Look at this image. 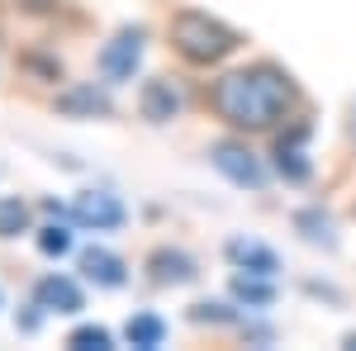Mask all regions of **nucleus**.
Here are the masks:
<instances>
[{"mask_svg":"<svg viewBox=\"0 0 356 351\" xmlns=\"http://www.w3.org/2000/svg\"><path fill=\"white\" fill-rule=\"evenodd\" d=\"M81 270H86V280H95V285H105V290H119V285H124V261H119L114 252H105V247H86Z\"/></svg>","mask_w":356,"mask_h":351,"instance_id":"obj_10","label":"nucleus"},{"mask_svg":"<svg viewBox=\"0 0 356 351\" xmlns=\"http://www.w3.org/2000/svg\"><path fill=\"white\" fill-rule=\"evenodd\" d=\"M228 256L238 261L243 270H252V275H275L280 270V261H275V252L271 247H261V243H228Z\"/></svg>","mask_w":356,"mask_h":351,"instance_id":"obj_11","label":"nucleus"},{"mask_svg":"<svg viewBox=\"0 0 356 351\" xmlns=\"http://www.w3.org/2000/svg\"><path fill=\"white\" fill-rule=\"evenodd\" d=\"M138 109H143V119L166 124V119H176V114L186 109V90H181V85H171L166 76H157V81L143 85V100H138Z\"/></svg>","mask_w":356,"mask_h":351,"instance_id":"obj_7","label":"nucleus"},{"mask_svg":"<svg viewBox=\"0 0 356 351\" xmlns=\"http://www.w3.org/2000/svg\"><path fill=\"white\" fill-rule=\"evenodd\" d=\"M72 218L86 223V228H95V233H110L129 214H124V204L114 199L110 190H86V195H76V204H72Z\"/></svg>","mask_w":356,"mask_h":351,"instance_id":"obj_3","label":"nucleus"},{"mask_svg":"<svg viewBox=\"0 0 356 351\" xmlns=\"http://www.w3.org/2000/svg\"><path fill=\"white\" fill-rule=\"evenodd\" d=\"M195 323H228L233 313L223 309V304H195V313H191Z\"/></svg>","mask_w":356,"mask_h":351,"instance_id":"obj_19","label":"nucleus"},{"mask_svg":"<svg viewBox=\"0 0 356 351\" xmlns=\"http://www.w3.org/2000/svg\"><path fill=\"white\" fill-rule=\"evenodd\" d=\"M233 295L247 299V304H271L275 290H271V275H252V270H243V275H233Z\"/></svg>","mask_w":356,"mask_h":351,"instance_id":"obj_14","label":"nucleus"},{"mask_svg":"<svg viewBox=\"0 0 356 351\" xmlns=\"http://www.w3.org/2000/svg\"><path fill=\"white\" fill-rule=\"evenodd\" d=\"M67 347H76V351H105L110 347V332H105V327H76V332H72V337H67Z\"/></svg>","mask_w":356,"mask_h":351,"instance_id":"obj_17","label":"nucleus"},{"mask_svg":"<svg viewBox=\"0 0 356 351\" xmlns=\"http://www.w3.org/2000/svg\"><path fill=\"white\" fill-rule=\"evenodd\" d=\"M214 109L219 119H228L233 129H247V133H261L271 129L275 119H285V109L295 105V85L285 81V72L275 67H247V72H228L219 85H214Z\"/></svg>","mask_w":356,"mask_h":351,"instance_id":"obj_1","label":"nucleus"},{"mask_svg":"<svg viewBox=\"0 0 356 351\" xmlns=\"http://www.w3.org/2000/svg\"><path fill=\"white\" fill-rule=\"evenodd\" d=\"M214 166H219L233 186H247V190H261V186H266V171H261V162L247 152L243 142H214Z\"/></svg>","mask_w":356,"mask_h":351,"instance_id":"obj_4","label":"nucleus"},{"mask_svg":"<svg viewBox=\"0 0 356 351\" xmlns=\"http://www.w3.org/2000/svg\"><path fill=\"white\" fill-rule=\"evenodd\" d=\"M171 43H176V53L191 57V62H219V57H228L243 38L228 24L209 19L204 10H181V15L171 19Z\"/></svg>","mask_w":356,"mask_h":351,"instance_id":"obj_2","label":"nucleus"},{"mask_svg":"<svg viewBox=\"0 0 356 351\" xmlns=\"http://www.w3.org/2000/svg\"><path fill=\"white\" fill-rule=\"evenodd\" d=\"M38 309H48V313H76L81 309V290L67 280V275H48V280H38Z\"/></svg>","mask_w":356,"mask_h":351,"instance_id":"obj_9","label":"nucleus"},{"mask_svg":"<svg viewBox=\"0 0 356 351\" xmlns=\"http://www.w3.org/2000/svg\"><path fill=\"white\" fill-rule=\"evenodd\" d=\"M38 247H43L48 256H62V252H72V233H67L62 223H48V228L38 233Z\"/></svg>","mask_w":356,"mask_h":351,"instance_id":"obj_18","label":"nucleus"},{"mask_svg":"<svg viewBox=\"0 0 356 351\" xmlns=\"http://www.w3.org/2000/svg\"><path fill=\"white\" fill-rule=\"evenodd\" d=\"M295 228H304V238H309V243H323V247L337 243V238H332V218L318 214V209H304V214H295Z\"/></svg>","mask_w":356,"mask_h":351,"instance_id":"obj_15","label":"nucleus"},{"mask_svg":"<svg viewBox=\"0 0 356 351\" xmlns=\"http://www.w3.org/2000/svg\"><path fill=\"white\" fill-rule=\"evenodd\" d=\"M352 133H356V129H352Z\"/></svg>","mask_w":356,"mask_h":351,"instance_id":"obj_20","label":"nucleus"},{"mask_svg":"<svg viewBox=\"0 0 356 351\" xmlns=\"http://www.w3.org/2000/svg\"><path fill=\"white\" fill-rule=\"evenodd\" d=\"M138 62H143V28H124V33H114V43L100 53V72L110 81H129Z\"/></svg>","mask_w":356,"mask_h":351,"instance_id":"obj_6","label":"nucleus"},{"mask_svg":"<svg viewBox=\"0 0 356 351\" xmlns=\"http://www.w3.org/2000/svg\"><path fill=\"white\" fill-rule=\"evenodd\" d=\"M147 270H152V280H157V285H191L195 275H200L195 256L176 252V247H157V252L147 256Z\"/></svg>","mask_w":356,"mask_h":351,"instance_id":"obj_8","label":"nucleus"},{"mask_svg":"<svg viewBox=\"0 0 356 351\" xmlns=\"http://www.w3.org/2000/svg\"><path fill=\"white\" fill-rule=\"evenodd\" d=\"M162 337H166V323L157 318V313H138V318H129V342L143 351H152V347H162Z\"/></svg>","mask_w":356,"mask_h":351,"instance_id":"obj_13","label":"nucleus"},{"mask_svg":"<svg viewBox=\"0 0 356 351\" xmlns=\"http://www.w3.org/2000/svg\"><path fill=\"white\" fill-rule=\"evenodd\" d=\"M57 109L62 114H110V95L95 85H76V90L57 95Z\"/></svg>","mask_w":356,"mask_h":351,"instance_id":"obj_12","label":"nucleus"},{"mask_svg":"<svg viewBox=\"0 0 356 351\" xmlns=\"http://www.w3.org/2000/svg\"><path fill=\"white\" fill-rule=\"evenodd\" d=\"M29 223V209L19 199H0V238H15V233H24Z\"/></svg>","mask_w":356,"mask_h":351,"instance_id":"obj_16","label":"nucleus"},{"mask_svg":"<svg viewBox=\"0 0 356 351\" xmlns=\"http://www.w3.org/2000/svg\"><path fill=\"white\" fill-rule=\"evenodd\" d=\"M304 142H309V129H304V124H295L290 133L275 138V171H280L290 186H304V181L314 176V162L304 157Z\"/></svg>","mask_w":356,"mask_h":351,"instance_id":"obj_5","label":"nucleus"}]
</instances>
